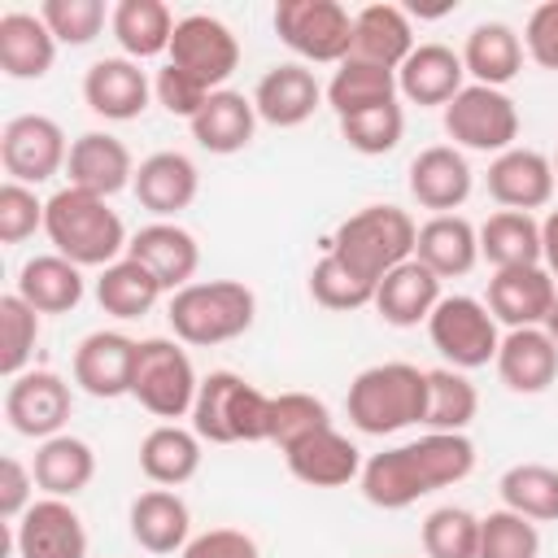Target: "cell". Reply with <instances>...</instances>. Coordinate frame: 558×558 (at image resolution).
Instances as JSON below:
<instances>
[{"mask_svg": "<svg viewBox=\"0 0 558 558\" xmlns=\"http://www.w3.org/2000/svg\"><path fill=\"white\" fill-rule=\"evenodd\" d=\"M475 471V445L466 432H427L418 440L392 445L362 462V497L379 510H405L418 497L449 488Z\"/></svg>", "mask_w": 558, "mask_h": 558, "instance_id": "6da1fadb", "label": "cell"}, {"mask_svg": "<svg viewBox=\"0 0 558 558\" xmlns=\"http://www.w3.org/2000/svg\"><path fill=\"white\" fill-rule=\"evenodd\" d=\"M541 266L554 275V283H558V209H549L545 214V222H541Z\"/></svg>", "mask_w": 558, "mask_h": 558, "instance_id": "9f6ffc18", "label": "cell"}, {"mask_svg": "<svg viewBox=\"0 0 558 558\" xmlns=\"http://www.w3.org/2000/svg\"><path fill=\"white\" fill-rule=\"evenodd\" d=\"M480 414V392L466 379V371L436 366L427 371V432H466L471 418Z\"/></svg>", "mask_w": 558, "mask_h": 558, "instance_id": "b9f144b4", "label": "cell"}, {"mask_svg": "<svg viewBox=\"0 0 558 558\" xmlns=\"http://www.w3.org/2000/svg\"><path fill=\"white\" fill-rule=\"evenodd\" d=\"M545 331H549V340L558 344V301H554V310H549V318H545Z\"/></svg>", "mask_w": 558, "mask_h": 558, "instance_id": "6f0895ef", "label": "cell"}, {"mask_svg": "<svg viewBox=\"0 0 558 558\" xmlns=\"http://www.w3.org/2000/svg\"><path fill=\"white\" fill-rule=\"evenodd\" d=\"M480 257L493 270L541 266V222L519 209H497L480 227Z\"/></svg>", "mask_w": 558, "mask_h": 558, "instance_id": "74e56055", "label": "cell"}, {"mask_svg": "<svg viewBox=\"0 0 558 558\" xmlns=\"http://www.w3.org/2000/svg\"><path fill=\"white\" fill-rule=\"evenodd\" d=\"M445 135L453 140V148L501 157L519 140V109H514V100L501 87L466 83L445 105Z\"/></svg>", "mask_w": 558, "mask_h": 558, "instance_id": "9c48e42d", "label": "cell"}, {"mask_svg": "<svg viewBox=\"0 0 558 558\" xmlns=\"http://www.w3.org/2000/svg\"><path fill=\"white\" fill-rule=\"evenodd\" d=\"M13 292L26 305H35L39 314H70V310H78L87 283H83V266L65 262L61 253H39L17 270Z\"/></svg>", "mask_w": 558, "mask_h": 558, "instance_id": "d6a6232c", "label": "cell"}, {"mask_svg": "<svg viewBox=\"0 0 558 558\" xmlns=\"http://www.w3.org/2000/svg\"><path fill=\"white\" fill-rule=\"evenodd\" d=\"M480 558H541V532L514 510H488L480 519Z\"/></svg>", "mask_w": 558, "mask_h": 558, "instance_id": "c3c4849f", "label": "cell"}, {"mask_svg": "<svg viewBox=\"0 0 558 558\" xmlns=\"http://www.w3.org/2000/svg\"><path fill=\"white\" fill-rule=\"evenodd\" d=\"M44 209H48V201H39L35 187L9 179V183L0 187V240H4V244L31 240V235L44 227Z\"/></svg>", "mask_w": 558, "mask_h": 558, "instance_id": "f907efd6", "label": "cell"}, {"mask_svg": "<svg viewBox=\"0 0 558 558\" xmlns=\"http://www.w3.org/2000/svg\"><path fill=\"white\" fill-rule=\"evenodd\" d=\"M83 100L105 122H135L148 109V100H153V83L140 70V61H131V57H100L83 74Z\"/></svg>", "mask_w": 558, "mask_h": 558, "instance_id": "9a60e30c", "label": "cell"}, {"mask_svg": "<svg viewBox=\"0 0 558 558\" xmlns=\"http://www.w3.org/2000/svg\"><path fill=\"white\" fill-rule=\"evenodd\" d=\"M161 292H166V288H161L135 257H118V262L105 266L100 279H96V301H100V310L113 314V318H144V314L161 301Z\"/></svg>", "mask_w": 558, "mask_h": 558, "instance_id": "ab89813d", "label": "cell"}, {"mask_svg": "<svg viewBox=\"0 0 558 558\" xmlns=\"http://www.w3.org/2000/svg\"><path fill=\"white\" fill-rule=\"evenodd\" d=\"M493 366L510 392L536 397L558 379V344L549 340L545 327H514L501 336Z\"/></svg>", "mask_w": 558, "mask_h": 558, "instance_id": "cb8c5ba5", "label": "cell"}, {"mask_svg": "<svg viewBox=\"0 0 558 558\" xmlns=\"http://www.w3.org/2000/svg\"><path fill=\"white\" fill-rule=\"evenodd\" d=\"M257 122H262V118H257V109H253V96L222 87V92H214V96L201 105V113H196L187 126H192V140H196L205 153L231 157V153H240V148L253 144Z\"/></svg>", "mask_w": 558, "mask_h": 558, "instance_id": "f546056e", "label": "cell"}, {"mask_svg": "<svg viewBox=\"0 0 558 558\" xmlns=\"http://www.w3.org/2000/svg\"><path fill=\"white\" fill-rule=\"evenodd\" d=\"M135 344L122 331H92L78 340L74 349V384L87 397L113 401V397H131V375H135Z\"/></svg>", "mask_w": 558, "mask_h": 558, "instance_id": "ffe728a7", "label": "cell"}, {"mask_svg": "<svg viewBox=\"0 0 558 558\" xmlns=\"http://www.w3.org/2000/svg\"><path fill=\"white\" fill-rule=\"evenodd\" d=\"M57 61V39L39 13L13 9L0 17V70L9 78H44Z\"/></svg>", "mask_w": 558, "mask_h": 558, "instance_id": "1f68e13d", "label": "cell"}, {"mask_svg": "<svg viewBox=\"0 0 558 558\" xmlns=\"http://www.w3.org/2000/svg\"><path fill=\"white\" fill-rule=\"evenodd\" d=\"M179 558H262V549L240 527H209V532L192 536Z\"/></svg>", "mask_w": 558, "mask_h": 558, "instance_id": "db71d44e", "label": "cell"}, {"mask_svg": "<svg viewBox=\"0 0 558 558\" xmlns=\"http://www.w3.org/2000/svg\"><path fill=\"white\" fill-rule=\"evenodd\" d=\"M39 344V310L26 305L17 292L0 296V371L17 379Z\"/></svg>", "mask_w": 558, "mask_h": 558, "instance_id": "f6af8a7d", "label": "cell"}, {"mask_svg": "<svg viewBox=\"0 0 558 558\" xmlns=\"http://www.w3.org/2000/svg\"><path fill=\"white\" fill-rule=\"evenodd\" d=\"M31 471H35V488H44L48 497H65V501H70V497H78V493L92 484V475H96V453H92V445H87L83 436L61 432V436L39 440Z\"/></svg>", "mask_w": 558, "mask_h": 558, "instance_id": "836d02e7", "label": "cell"}, {"mask_svg": "<svg viewBox=\"0 0 558 558\" xmlns=\"http://www.w3.org/2000/svg\"><path fill=\"white\" fill-rule=\"evenodd\" d=\"M39 17L48 22L52 39L57 44H70V48H83L100 35L105 26V4L100 0H44L39 4Z\"/></svg>", "mask_w": 558, "mask_h": 558, "instance_id": "681fc988", "label": "cell"}, {"mask_svg": "<svg viewBox=\"0 0 558 558\" xmlns=\"http://www.w3.org/2000/svg\"><path fill=\"white\" fill-rule=\"evenodd\" d=\"M0 161L13 183H26V187L48 183L70 161L65 131L48 113H17L0 131Z\"/></svg>", "mask_w": 558, "mask_h": 558, "instance_id": "7c38bea8", "label": "cell"}, {"mask_svg": "<svg viewBox=\"0 0 558 558\" xmlns=\"http://www.w3.org/2000/svg\"><path fill=\"white\" fill-rule=\"evenodd\" d=\"M344 414L362 436H392L427 414V371L410 362H379L353 375Z\"/></svg>", "mask_w": 558, "mask_h": 558, "instance_id": "3957f363", "label": "cell"}, {"mask_svg": "<svg viewBox=\"0 0 558 558\" xmlns=\"http://www.w3.org/2000/svg\"><path fill=\"white\" fill-rule=\"evenodd\" d=\"M192 432L209 445H262L270 440V397L235 371H209L196 388Z\"/></svg>", "mask_w": 558, "mask_h": 558, "instance_id": "5b68a950", "label": "cell"}, {"mask_svg": "<svg viewBox=\"0 0 558 558\" xmlns=\"http://www.w3.org/2000/svg\"><path fill=\"white\" fill-rule=\"evenodd\" d=\"M126 257H135L170 296L187 283H196V266H201V244L187 227L179 222H148L131 235L126 244Z\"/></svg>", "mask_w": 558, "mask_h": 558, "instance_id": "2e32d148", "label": "cell"}, {"mask_svg": "<svg viewBox=\"0 0 558 558\" xmlns=\"http://www.w3.org/2000/svg\"><path fill=\"white\" fill-rule=\"evenodd\" d=\"M331 427V410L323 397L314 392H279L270 397V445H279V453H288L292 445H301L305 436Z\"/></svg>", "mask_w": 558, "mask_h": 558, "instance_id": "7bdbcfd3", "label": "cell"}, {"mask_svg": "<svg viewBox=\"0 0 558 558\" xmlns=\"http://www.w3.org/2000/svg\"><path fill=\"white\" fill-rule=\"evenodd\" d=\"M140 471L157 488H179L201 471V436L179 423H157L140 440Z\"/></svg>", "mask_w": 558, "mask_h": 558, "instance_id": "d590c367", "label": "cell"}, {"mask_svg": "<svg viewBox=\"0 0 558 558\" xmlns=\"http://www.w3.org/2000/svg\"><path fill=\"white\" fill-rule=\"evenodd\" d=\"M427 558H480V519L466 506H436L423 519Z\"/></svg>", "mask_w": 558, "mask_h": 558, "instance_id": "bcb514c9", "label": "cell"}, {"mask_svg": "<svg viewBox=\"0 0 558 558\" xmlns=\"http://www.w3.org/2000/svg\"><path fill=\"white\" fill-rule=\"evenodd\" d=\"M371 305L388 327H418L440 305V279L418 257H410V262H401L397 270H388L375 283V301Z\"/></svg>", "mask_w": 558, "mask_h": 558, "instance_id": "4316f807", "label": "cell"}, {"mask_svg": "<svg viewBox=\"0 0 558 558\" xmlns=\"http://www.w3.org/2000/svg\"><path fill=\"white\" fill-rule=\"evenodd\" d=\"M466 87V65H462V52L445 48V44H418L401 70H397V92L410 100V105H449L458 92Z\"/></svg>", "mask_w": 558, "mask_h": 558, "instance_id": "484cf974", "label": "cell"}, {"mask_svg": "<svg viewBox=\"0 0 558 558\" xmlns=\"http://www.w3.org/2000/svg\"><path fill=\"white\" fill-rule=\"evenodd\" d=\"M109 31L131 61H148L170 52L174 39V13L161 0H118L109 13Z\"/></svg>", "mask_w": 558, "mask_h": 558, "instance_id": "e575fe53", "label": "cell"}, {"mask_svg": "<svg viewBox=\"0 0 558 558\" xmlns=\"http://www.w3.org/2000/svg\"><path fill=\"white\" fill-rule=\"evenodd\" d=\"M131 192H135V201H140L148 214H157L161 222H170L174 214H183V209L196 201V192H201V170H196V161H192L187 153L161 148V153H153V157H144V161L135 166Z\"/></svg>", "mask_w": 558, "mask_h": 558, "instance_id": "7402d4cb", "label": "cell"}, {"mask_svg": "<svg viewBox=\"0 0 558 558\" xmlns=\"http://www.w3.org/2000/svg\"><path fill=\"white\" fill-rule=\"evenodd\" d=\"M414 240H418V227L405 209L366 205L336 227V235L327 240V253H336L366 283H379L388 270H397L401 262L414 257Z\"/></svg>", "mask_w": 558, "mask_h": 558, "instance_id": "8992f818", "label": "cell"}, {"mask_svg": "<svg viewBox=\"0 0 558 558\" xmlns=\"http://www.w3.org/2000/svg\"><path fill=\"white\" fill-rule=\"evenodd\" d=\"M31 488H35V471L17 458H4L0 462V519L4 523H17L35 501H31Z\"/></svg>", "mask_w": 558, "mask_h": 558, "instance_id": "11a10c76", "label": "cell"}, {"mask_svg": "<svg viewBox=\"0 0 558 558\" xmlns=\"http://www.w3.org/2000/svg\"><path fill=\"white\" fill-rule=\"evenodd\" d=\"M388 100H397V70H384L357 57H344L327 83V105L336 109V118H353Z\"/></svg>", "mask_w": 558, "mask_h": 558, "instance_id": "f35d334b", "label": "cell"}, {"mask_svg": "<svg viewBox=\"0 0 558 558\" xmlns=\"http://www.w3.org/2000/svg\"><path fill=\"white\" fill-rule=\"evenodd\" d=\"M70 187H83L92 196H113L122 187L135 183V161H131V148L109 135V131H83L74 144H70Z\"/></svg>", "mask_w": 558, "mask_h": 558, "instance_id": "603a6c76", "label": "cell"}, {"mask_svg": "<svg viewBox=\"0 0 558 558\" xmlns=\"http://www.w3.org/2000/svg\"><path fill=\"white\" fill-rule=\"evenodd\" d=\"M462 65L475 83L484 87H506L519 70H523V39L514 26L506 22H480L471 26L466 44H462Z\"/></svg>", "mask_w": 558, "mask_h": 558, "instance_id": "8d00e7d4", "label": "cell"}, {"mask_svg": "<svg viewBox=\"0 0 558 558\" xmlns=\"http://www.w3.org/2000/svg\"><path fill=\"white\" fill-rule=\"evenodd\" d=\"M427 336L436 344V353L453 366V371H475L497 362V318L488 314L484 301L475 296H440V305L427 318Z\"/></svg>", "mask_w": 558, "mask_h": 558, "instance_id": "30bf717a", "label": "cell"}, {"mask_svg": "<svg viewBox=\"0 0 558 558\" xmlns=\"http://www.w3.org/2000/svg\"><path fill=\"white\" fill-rule=\"evenodd\" d=\"M523 52L541 70H558V0H545L523 22Z\"/></svg>", "mask_w": 558, "mask_h": 558, "instance_id": "f5cc1de1", "label": "cell"}, {"mask_svg": "<svg viewBox=\"0 0 558 558\" xmlns=\"http://www.w3.org/2000/svg\"><path fill=\"white\" fill-rule=\"evenodd\" d=\"M44 235L52 240V248L74 262V266H113L118 257H126V227L118 218V209H109L105 196H92L83 187H61L48 196L44 209Z\"/></svg>", "mask_w": 558, "mask_h": 558, "instance_id": "7a4b0ae2", "label": "cell"}, {"mask_svg": "<svg viewBox=\"0 0 558 558\" xmlns=\"http://www.w3.org/2000/svg\"><path fill=\"white\" fill-rule=\"evenodd\" d=\"M166 61L183 74H192L201 87L222 92V83L235 74L240 65V39L231 35L227 22L209 17V13H187L174 22V39Z\"/></svg>", "mask_w": 558, "mask_h": 558, "instance_id": "8fae6325", "label": "cell"}, {"mask_svg": "<svg viewBox=\"0 0 558 558\" xmlns=\"http://www.w3.org/2000/svg\"><path fill=\"white\" fill-rule=\"evenodd\" d=\"M554 301H558V283L545 266H514V270H493L484 305L497 323L514 331V327H545Z\"/></svg>", "mask_w": 558, "mask_h": 558, "instance_id": "e0dca14e", "label": "cell"}, {"mask_svg": "<svg viewBox=\"0 0 558 558\" xmlns=\"http://www.w3.org/2000/svg\"><path fill=\"white\" fill-rule=\"evenodd\" d=\"M401 135H405V113H401L397 100L375 105V109H362V113H353V118H340V140H344L353 153H362V157H384V153H392V148L401 144Z\"/></svg>", "mask_w": 558, "mask_h": 558, "instance_id": "7dc6e473", "label": "cell"}, {"mask_svg": "<svg viewBox=\"0 0 558 558\" xmlns=\"http://www.w3.org/2000/svg\"><path fill=\"white\" fill-rule=\"evenodd\" d=\"M501 506L532 519V523H554L558 519V471L545 462H514L497 480Z\"/></svg>", "mask_w": 558, "mask_h": 558, "instance_id": "60d3db41", "label": "cell"}, {"mask_svg": "<svg viewBox=\"0 0 558 558\" xmlns=\"http://www.w3.org/2000/svg\"><path fill=\"white\" fill-rule=\"evenodd\" d=\"M323 96H327V92L318 87V78H314L310 65L283 61V65H270V70L257 78V87H253V109H257V118H262L266 126L288 131V126L310 122L314 109L323 105Z\"/></svg>", "mask_w": 558, "mask_h": 558, "instance_id": "ac0fdd59", "label": "cell"}, {"mask_svg": "<svg viewBox=\"0 0 558 558\" xmlns=\"http://www.w3.org/2000/svg\"><path fill=\"white\" fill-rule=\"evenodd\" d=\"M554 161L536 148H506L501 157L488 161V196L501 205V209H519V214H532V209H545L554 201Z\"/></svg>", "mask_w": 558, "mask_h": 558, "instance_id": "d6986e66", "label": "cell"}, {"mask_svg": "<svg viewBox=\"0 0 558 558\" xmlns=\"http://www.w3.org/2000/svg\"><path fill=\"white\" fill-rule=\"evenodd\" d=\"M414 257L436 275V279H458L471 275L480 262V227H471L462 214H432L418 227Z\"/></svg>", "mask_w": 558, "mask_h": 558, "instance_id": "f1b7e54d", "label": "cell"}, {"mask_svg": "<svg viewBox=\"0 0 558 558\" xmlns=\"http://www.w3.org/2000/svg\"><path fill=\"white\" fill-rule=\"evenodd\" d=\"M414 26L410 13L401 4H362L353 13V48L349 57L384 65V70H401V61L414 52Z\"/></svg>", "mask_w": 558, "mask_h": 558, "instance_id": "83f0119b", "label": "cell"}, {"mask_svg": "<svg viewBox=\"0 0 558 558\" xmlns=\"http://www.w3.org/2000/svg\"><path fill=\"white\" fill-rule=\"evenodd\" d=\"M131 536L148 554H183L192 541V514L187 501L174 488H148L131 501Z\"/></svg>", "mask_w": 558, "mask_h": 558, "instance_id": "4dcf8cb0", "label": "cell"}, {"mask_svg": "<svg viewBox=\"0 0 558 558\" xmlns=\"http://www.w3.org/2000/svg\"><path fill=\"white\" fill-rule=\"evenodd\" d=\"M471 187H475V170L466 153L453 144H432L410 161V196L432 214L462 209Z\"/></svg>", "mask_w": 558, "mask_h": 558, "instance_id": "44dd1931", "label": "cell"}, {"mask_svg": "<svg viewBox=\"0 0 558 558\" xmlns=\"http://www.w3.org/2000/svg\"><path fill=\"white\" fill-rule=\"evenodd\" d=\"M153 96H157V105L170 113V118H196L201 113V105L214 96L209 87H201L192 74H183V70H174L170 61L157 70V78H153Z\"/></svg>", "mask_w": 558, "mask_h": 558, "instance_id": "816d5d0a", "label": "cell"}, {"mask_svg": "<svg viewBox=\"0 0 558 558\" xmlns=\"http://www.w3.org/2000/svg\"><path fill=\"white\" fill-rule=\"evenodd\" d=\"M275 35L314 65H340L353 48V13L340 0H279Z\"/></svg>", "mask_w": 558, "mask_h": 558, "instance_id": "ba28073f", "label": "cell"}, {"mask_svg": "<svg viewBox=\"0 0 558 558\" xmlns=\"http://www.w3.org/2000/svg\"><path fill=\"white\" fill-rule=\"evenodd\" d=\"M283 462H288L292 480H301L310 488H344L362 475V449L349 436H340L336 427L305 436L301 445H292L283 453Z\"/></svg>", "mask_w": 558, "mask_h": 558, "instance_id": "d4e9b609", "label": "cell"}, {"mask_svg": "<svg viewBox=\"0 0 558 558\" xmlns=\"http://www.w3.org/2000/svg\"><path fill=\"white\" fill-rule=\"evenodd\" d=\"M74 410V392L57 371H22L4 388V418L17 436L48 440L61 436Z\"/></svg>", "mask_w": 558, "mask_h": 558, "instance_id": "4fadbf2b", "label": "cell"}, {"mask_svg": "<svg viewBox=\"0 0 558 558\" xmlns=\"http://www.w3.org/2000/svg\"><path fill=\"white\" fill-rule=\"evenodd\" d=\"M196 366L187 357V349H179V340L166 336H148L135 344V375H131V397L153 414V418H183L196 405Z\"/></svg>", "mask_w": 558, "mask_h": 558, "instance_id": "52a82bcc", "label": "cell"}, {"mask_svg": "<svg viewBox=\"0 0 558 558\" xmlns=\"http://www.w3.org/2000/svg\"><path fill=\"white\" fill-rule=\"evenodd\" d=\"M17 558H87V527L65 497L35 501L13 523Z\"/></svg>", "mask_w": 558, "mask_h": 558, "instance_id": "5bb4252c", "label": "cell"}, {"mask_svg": "<svg viewBox=\"0 0 558 558\" xmlns=\"http://www.w3.org/2000/svg\"><path fill=\"white\" fill-rule=\"evenodd\" d=\"M170 331L179 344L214 349L227 340H240L257 318V296L240 279H196L179 288L166 305Z\"/></svg>", "mask_w": 558, "mask_h": 558, "instance_id": "277c9868", "label": "cell"}, {"mask_svg": "<svg viewBox=\"0 0 558 558\" xmlns=\"http://www.w3.org/2000/svg\"><path fill=\"white\" fill-rule=\"evenodd\" d=\"M310 296L323 305V310H336V314H353L362 305L375 301V283H366L357 270H349L336 253H323L310 270Z\"/></svg>", "mask_w": 558, "mask_h": 558, "instance_id": "ee69618b", "label": "cell"}, {"mask_svg": "<svg viewBox=\"0 0 558 558\" xmlns=\"http://www.w3.org/2000/svg\"><path fill=\"white\" fill-rule=\"evenodd\" d=\"M554 179H558V153H554Z\"/></svg>", "mask_w": 558, "mask_h": 558, "instance_id": "680465c9", "label": "cell"}]
</instances>
